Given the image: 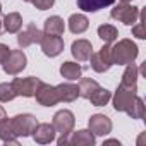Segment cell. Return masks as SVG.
Listing matches in <instances>:
<instances>
[{
	"instance_id": "19",
	"label": "cell",
	"mask_w": 146,
	"mask_h": 146,
	"mask_svg": "<svg viewBox=\"0 0 146 146\" xmlns=\"http://www.w3.org/2000/svg\"><path fill=\"white\" fill-rule=\"evenodd\" d=\"M0 139L5 144H19L17 136L14 134V129H12V122L7 117L4 120H0Z\"/></svg>"
},
{
	"instance_id": "8",
	"label": "cell",
	"mask_w": 146,
	"mask_h": 146,
	"mask_svg": "<svg viewBox=\"0 0 146 146\" xmlns=\"http://www.w3.org/2000/svg\"><path fill=\"white\" fill-rule=\"evenodd\" d=\"M91 60V69L95 72H107L113 64H112V53H110V45H103L98 52L90 55Z\"/></svg>"
},
{
	"instance_id": "16",
	"label": "cell",
	"mask_w": 146,
	"mask_h": 146,
	"mask_svg": "<svg viewBox=\"0 0 146 146\" xmlns=\"http://www.w3.org/2000/svg\"><path fill=\"white\" fill-rule=\"evenodd\" d=\"M69 144L72 146H93L95 144V134L90 129H81L78 132H70Z\"/></svg>"
},
{
	"instance_id": "14",
	"label": "cell",
	"mask_w": 146,
	"mask_h": 146,
	"mask_svg": "<svg viewBox=\"0 0 146 146\" xmlns=\"http://www.w3.org/2000/svg\"><path fill=\"white\" fill-rule=\"evenodd\" d=\"M70 53L79 62H84V60H90V55L93 53V46L88 40H76L70 46Z\"/></svg>"
},
{
	"instance_id": "31",
	"label": "cell",
	"mask_w": 146,
	"mask_h": 146,
	"mask_svg": "<svg viewBox=\"0 0 146 146\" xmlns=\"http://www.w3.org/2000/svg\"><path fill=\"white\" fill-rule=\"evenodd\" d=\"M9 55H11V48L4 43H0V64H4Z\"/></svg>"
},
{
	"instance_id": "25",
	"label": "cell",
	"mask_w": 146,
	"mask_h": 146,
	"mask_svg": "<svg viewBox=\"0 0 146 146\" xmlns=\"http://www.w3.org/2000/svg\"><path fill=\"white\" fill-rule=\"evenodd\" d=\"M98 36H100L107 45H110V43H113V41L119 38V31H117V28L112 26V24H102V26L98 28Z\"/></svg>"
},
{
	"instance_id": "17",
	"label": "cell",
	"mask_w": 146,
	"mask_h": 146,
	"mask_svg": "<svg viewBox=\"0 0 146 146\" xmlns=\"http://www.w3.org/2000/svg\"><path fill=\"white\" fill-rule=\"evenodd\" d=\"M60 74L62 78H65L67 81H76L81 78L83 74V67L78 62H64L60 65Z\"/></svg>"
},
{
	"instance_id": "28",
	"label": "cell",
	"mask_w": 146,
	"mask_h": 146,
	"mask_svg": "<svg viewBox=\"0 0 146 146\" xmlns=\"http://www.w3.org/2000/svg\"><path fill=\"white\" fill-rule=\"evenodd\" d=\"M127 115H129L131 119H137V120L144 117V102H143L139 96H136V100H134L131 110L127 112Z\"/></svg>"
},
{
	"instance_id": "30",
	"label": "cell",
	"mask_w": 146,
	"mask_h": 146,
	"mask_svg": "<svg viewBox=\"0 0 146 146\" xmlns=\"http://www.w3.org/2000/svg\"><path fill=\"white\" fill-rule=\"evenodd\" d=\"M31 2H33V5H35L38 11H46V9H50V7H53L55 0H31Z\"/></svg>"
},
{
	"instance_id": "26",
	"label": "cell",
	"mask_w": 146,
	"mask_h": 146,
	"mask_svg": "<svg viewBox=\"0 0 146 146\" xmlns=\"http://www.w3.org/2000/svg\"><path fill=\"white\" fill-rule=\"evenodd\" d=\"M78 88H79V96L88 100V98L91 96V93H93L95 90H98V88H100V84H98L95 79L86 78V79H81V81H79Z\"/></svg>"
},
{
	"instance_id": "34",
	"label": "cell",
	"mask_w": 146,
	"mask_h": 146,
	"mask_svg": "<svg viewBox=\"0 0 146 146\" xmlns=\"http://www.w3.org/2000/svg\"><path fill=\"white\" fill-rule=\"evenodd\" d=\"M2 31H4V24H2V21H0V35H2Z\"/></svg>"
},
{
	"instance_id": "36",
	"label": "cell",
	"mask_w": 146,
	"mask_h": 146,
	"mask_svg": "<svg viewBox=\"0 0 146 146\" xmlns=\"http://www.w3.org/2000/svg\"><path fill=\"white\" fill-rule=\"evenodd\" d=\"M0 12H2V4H0Z\"/></svg>"
},
{
	"instance_id": "12",
	"label": "cell",
	"mask_w": 146,
	"mask_h": 146,
	"mask_svg": "<svg viewBox=\"0 0 146 146\" xmlns=\"http://www.w3.org/2000/svg\"><path fill=\"white\" fill-rule=\"evenodd\" d=\"M90 131L95 136H107L112 132V120L103 113H95L90 117Z\"/></svg>"
},
{
	"instance_id": "5",
	"label": "cell",
	"mask_w": 146,
	"mask_h": 146,
	"mask_svg": "<svg viewBox=\"0 0 146 146\" xmlns=\"http://www.w3.org/2000/svg\"><path fill=\"white\" fill-rule=\"evenodd\" d=\"M41 79L35 78V76H29V78H16L11 84L14 88V93L16 96H24V98H31L35 96L36 90L41 86Z\"/></svg>"
},
{
	"instance_id": "27",
	"label": "cell",
	"mask_w": 146,
	"mask_h": 146,
	"mask_svg": "<svg viewBox=\"0 0 146 146\" xmlns=\"http://www.w3.org/2000/svg\"><path fill=\"white\" fill-rule=\"evenodd\" d=\"M144 9L143 11H139V23H136V24H132V35L136 36V38H139V40H144L146 38V26H144Z\"/></svg>"
},
{
	"instance_id": "9",
	"label": "cell",
	"mask_w": 146,
	"mask_h": 146,
	"mask_svg": "<svg viewBox=\"0 0 146 146\" xmlns=\"http://www.w3.org/2000/svg\"><path fill=\"white\" fill-rule=\"evenodd\" d=\"M40 45H41V50L46 57H57L64 52V40L60 36H55V35H45L43 33Z\"/></svg>"
},
{
	"instance_id": "1",
	"label": "cell",
	"mask_w": 146,
	"mask_h": 146,
	"mask_svg": "<svg viewBox=\"0 0 146 146\" xmlns=\"http://www.w3.org/2000/svg\"><path fill=\"white\" fill-rule=\"evenodd\" d=\"M110 53H112V64L127 65V64L134 62V58L139 53V48L132 40L124 38V40L117 41L113 46H110Z\"/></svg>"
},
{
	"instance_id": "33",
	"label": "cell",
	"mask_w": 146,
	"mask_h": 146,
	"mask_svg": "<svg viewBox=\"0 0 146 146\" xmlns=\"http://www.w3.org/2000/svg\"><path fill=\"white\" fill-rule=\"evenodd\" d=\"M105 144H120V143H119V139H108V141H105Z\"/></svg>"
},
{
	"instance_id": "37",
	"label": "cell",
	"mask_w": 146,
	"mask_h": 146,
	"mask_svg": "<svg viewBox=\"0 0 146 146\" xmlns=\"http://www.w3.org/2000/svg\"><path fill=\"white\" fill-rule=\"evenodd\" d=\"M24 2H31V0H24Z\"/></svg>"
},
{
	"instance_id": "11",
	"label": "cell",
	"mask_w": 146,
	"mask_h": 146,
	"mask_svg": "<svg viewBox=\"0 0 146 146\" xmlns=\"http://www.w3.org/2000/svg\"><path fill=\"white\" fill-rule=\"evenodd\" d=\"M35 96H36V102L43 107H53L58 103V95H57L55 86H50L46 83H41V86L36 90Z\"/></svg>"
},
{
	"instance_id": "21",
	"label": "cell",
	"mask_w": 146,
	"mask_h": 146,
	"mask_svg": "<svg viewBox=\"0 0 146 146\" xmlns=\"http://www.w3.org/2000/svg\"><path fill=\"white\" fill-rule=\"evenodd\" d=\"M65 31V24L64 19L58 16H52L45 21V35H55V36H62Z\"/></svg>"
},
{
	"instance_id": "7",
	"label": "cell",
	"mask_w": 146,
	"mask_h": 146,
	"mask_svg": "<svg viewBox=\"0 0 146 146\" xmlns=\"http://www.w3.org/2000/svg\"><path fill=\"white\" fill-rule=\"evenodd\" d=\"M26 64H28V57L23 50H11V55L2 64V67H4V72H7L11 76H16L26 69Z\"/></svg>"
},
{
	"instance_id": "18",
	"label": "cell",
	"mask_w": 146,
	"mask_h": 146,
	"mask_svg": "<svg viewBox=\"0 0 146 146\" xmlns=\"http://www.w3.org/2000/svg\"><path fill=\"white\" fill-rule=\"evenodd\" d=\"M90 28V21L84 14H72L69 17V29L74 35H81Z\"/></svg>"
},
{
	"instance_id": "29",
	"label": "cell",
	"mask_w": 146,
	"mask_h": 146,
	"mask_svg": "<svg viewBox=\"0 0 146 146\" xmlns=\"http://www.w3.org/2000/svg\"><path fill=\"white\" fill-rule=\"evenodd\" d=\"M16 98V93H14V88L11 83H2L0 84V102L5 103V102H11Z\"/></svg>"
},
{
	"instance_id": "6",
	"label": "cell",
	"mask_w": 146,
	"mask_h": 146,
	"mask_svg": "<svg viewBox=\"0 0 146 146\" xmlns=\"http://www.w3.org/2000/svg\"><path fill=\"white\" fill-rule=\"evenodd\" d=\"M74 124H76V119L70 110H58L53 115V122H52V125L55 127V131L60 136H70Z\"/></svg>"
},
{
	"instance_id": "23",
	"label": "cell",
	"mask_w": 146,
	"mask_h": 146,
	"mask_svg": "<svg viewBox=\"0 0 146 146\" xmlns=\"http://www.w3.org/2000/svg\"><path fill=\"white\" fill-rule=\"evenodd\" d=\"M2 24H4V29L7 33H19L21 31V26H23V17H21L19 12H9L4 17Z\"/></svg>"
},
{
	"instance_id": "2",
	"label": "cell",
	"mask_w": 146,
	"mask_h": 146,
	"mask_svg": "<svg viewBox=\"0 0 146 146\" xmlns=\"http://www.w3.org/2000/svg\"><path fill=\"white\" fill-rule=\"evenodd\" d=\"M136 96H137V88H127V86L119 84V88H117V91L112 98L113 100V108L117 112H125L127 113L131 110Z\"/></svg>"
},
{
	"instance_id": "20",
	"label": "cell",
	"mask_w": 146,
	"mask_h": 146,
	"mask_svg": "<svg viewBox=\"0 0 146 146\" xmlns=\"http://www.w3.org/2000/svg\"><path fill=\"white\" fill-rule=\"evenodd\" d=\"M137 78H139L137 65H136L134 62H131V64H127L124 74H122L120 84H122V86H127V88H137Z\"/></svg>"
},
{
	"instance_id": "13",
	"label": "cell",
	"mask_w": 146,
	"mask_h": 146,
	"mask_svg": "<svg viewBox=\"0 0 146 146\" xmlns=\"http://www.w3.org/2000/svg\"><path fill=\"white\" fill-rule=\"evenodd\" d=\"M55 134H57V131H55V127L52 125V124H38L36 127H35V131H33V139L38 143V144H50L52 141H55Z\"/></svg>"
},
{
	"instance_id": "35",
	"label": "cell",
	"mask_w": 146,
	"mask_h": 146,
	"mask_svg": "<svg viewBox=\"0 0 146 146\" xmlns=\"http://www.w3.org/2000/svg\"><path fill=\"white\" fill-rule=\"evenodd\" d=\"M120 2H124V4H129V2H132V0H120Z\"/></svg>"
},
{
	"instance_id": "22",
	"label": "cell",
	"mask_w": 146,
	"mask_h": 146,
	"mask_svg": "<svg viewBox=\"0 0 146 146\" xmlns=\"http://www.w3.org/2000/svg\"><path fill=\"white\" fill-rule=\"evenodd\" d=\"M115 0H78V7L84 12H96L108 5H113Z\"/></svg>"
},
{
	"instance_id": "4",
	"label": "cell",
	"mask_w": 146,
	"mask_h": 146,
	"mask_svg": "<svg viewBox=\"0 0 146 146\" xmlns=\"http://www.w3.org/2000/svg\"><path fill=\"white\" fill-rule=\"evenodd\" d=\"M110 17H112V19H117V21H120V23H124L125 26H132V24L137 23V17H139V7L120 2L119 5H115V7L112 9Z\"/></svg>"
},
{
	"instance_id": "32",
	"label": "cell",
	"mask_w": 146,
	"mask_h": 146,
	"mask_svg": "<svg viewBox=\"0 0 146 146\" xmlns=\"http://www.w3.org/2000/svg\"><path fill=\"white\" fill-rule=\"evenodd\" d=\"M7 117V113H5V108L4 107H0V120H4Z\"/></svg>"
},
{
	"instance_id": "24",
	"label": "cell",
	"mask_w": 146,
	"mask_h": 146,
	"mask_svg": "<svg viewBox=\"0 0 146 146\" xmlns=\"http://www.w3.org/2000/svg\"><path fill=\"white\" fill-rule=\"evenodd\" d=\"M110 98H112V95H110V91L108 90H105V88H98V90H95L93 93H91V96L88 98L95 107H105L108 102H110Z\"/></svg>"
},
{
	"instance_id": "10",
	"label": "cell",
	"mask_w": 146,
	"mask_h": 146,
	"mask_svg": "<svg viewBox=\"0 0 146 146\" xmlns=\"http://www.w3.org/2000/svg\"><path fill=\"white\" fill-rule=\"evenodd\" d=\"M41 38H43V31H40L36 28V24L29 23L24 31H19V35H17V45L21 48H26V46H29L33 43H40Z\"/></svg>"
},
{
	"instance_id": "3",
	"label": "cell",
	"mask_w": 146,
	"mask_h": 146,
	"mask_svg": "<svg viewBox=\"0 0 146 146\" xmlns=\"http://www.w3.org/2000/svg\"><path fill=\"white\" fill-rule=\"evenodd\" d=\"M11 122H12L14 134H16L17 137H21V136H23V137L31 136V134H33V131H35V127L38 125L36 117H35V115H31V113H19V115L12 117V119H11Z\"/></svg>"
},
{
	"instance_id": "15",
	"label": "cell",
	"mask_w": 146,
	"mask_h": 146,
	"mask_svg": "<svg viewBox=\"0 0 146 146\" xmlns=\"http://www.w3.org/2000/svg\"><path fill=\"white\" fill-rule=\"evenodd\" d=\"M55 90H57V95H58V102L70 103V102L78 100V96H79L78 84H72V83H62V84L55 86Z\"/></svg>"
}]
</instances>
